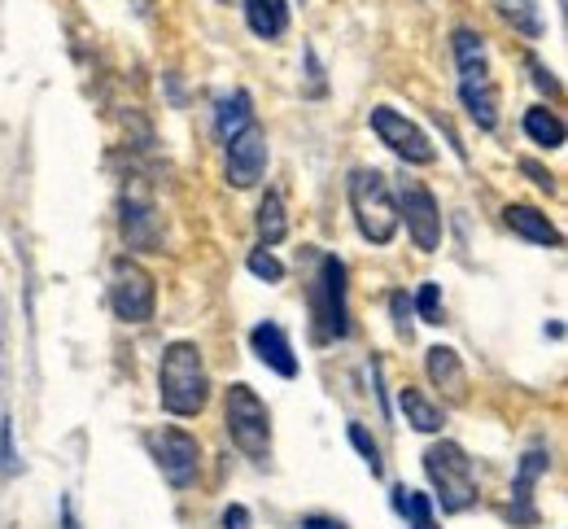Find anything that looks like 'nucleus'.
<instances>
[{"mask_svg": "<svg viewBox=\"0 0 568 529\" xmlns=\"http://www.w3.org/2000/svg\"><path fill=\"white\" fill-rule=\"evenodd\" d=\"M223 157H227V184L232 189H254L267 171V132L263 123H250L241 136H232L223 145Z\"/></svg>", "mask_w": 568, "mask_h": 529, "instance_id": "nucleus-10", "label": "nucleus"}, {"mask_svg": "<svg viewBox=\"0 0 568 529\" xmlns=\"http://www.w3.org/2000/svg\"><path fill=\"white\" fill-rule=\"evenodd\" d=\"M302 529H346L342 521H333V517H306Z\"/></svg>", "mask_w": 568, "mask_h": 529, "instance_id": "nucleus-33", "label": "nucleus"}, {"mask_svg": "<svg viewBox=\"0 0 568 529\" xmlns=\"http://www.w3.org/2000/svg\"><path fill=\"white\" fill-rule=\"evenodd\" d=\"M367 123H372V132L381 136V145L389 153H398L403 162H412V166H428L437 150H433V141L425 136V128H416L407 114H398L394 105H376L372 114H367Z\"/></svg>", "mask_w": 568, "mask_h": 529, "instance_id": "nucleus-9", "label": "nucleus"}, {"mask_svg": "<svg viewBox=\"0 0 568 529\" xmlns=\"http://www.w3.org/2000/svg\"><path fill=\"white\" fill-rule=\"evenodd\" d=\"M394 508L412 521V529H437V521H433V499L420 495V490L398 486V490H394Z\"/></svg>", "mask_w": 568, "mask_h": 529, "instance_id": "nucleus-23", "label": "nucleus"}, {"mask_svg": "<svg viewBox=\"0 0 568 529\" xmlns=\"http://www.w3.org/2000/svg\"><path fill=\"white\" fill-rule=\"evenodd\" d=\"M498 13L529 40L542 35V13H538V0H498Z\"/></svg>", "mask_w": 568, "mask_h": 529, "instance_id": "nucleus-22", "label": "nucleus"}, {"mask_svg": "<svg viewBox=\"0 0 568 529\" xmlns=\"http://www.w3.org/2000/svg\"><path fill=\"white\" fill-rule=\"evenodd\" d=\"M245 267H250L258 281H267V285H281L284 281V263L267 250V245H263V250H254V254L245 258Z\"/></svg>", "mask_w": 568, "mask_h": 529, "instance_id": "nucleus-24", "label": "nucleus"}, {"mask_svg": "<svg viewBox=\"0 0 568 529\" xmlns=\"http://www.w3.org/2000/svg\"><path fill=\"white\" fill-rule=\"evenodd\" d=\"M389 311H394V328H398V337L412 342V298H407V294H389Z\"/></svg>", "mask_w": 568, "mask_h": 529, "instance_id": "nucleus-28", "label": "nucleus"}, {"mask_svg": "<svg viewBox=\"0 0 568 529\" xmlns=\"http://www.w3.org/2000/svg\"><path fill=\"white\" fill-rule=\"evenodd\" d=\"M62 529H79V521H74V508H71V499H62Z\"/></svg>", "mask_w": 568, "mask_h": 529, "instance_id": "nucleus-34", "label": "nucleus"}, {"mask_svg": "<svg viewBox=\"0 0 568 529\" xmlns=\"http://www.w3.org/2000/svg\"><path fill=\"white\" fill-rule=\"evenodd\" d=\"M18 468L22 464H18V447H13V420L4 416L0 420V472L4 477H18Z\"/></svg>", "mask_w": 568, "mask_h": 529, "instance_id": "nucleus-27", "label": "nucleus"}, {"mask_svg": "<svg viewBox=\"0 0 568 529\" xmlns=\"http://www.w3.org/2000/svg\"><path fill=\"white\" fill-rule=\"evenodd\" d=\"M351 442H355V451L363 455V464L372 468V477H381V472H385V459H381V447H376V438H372L363 425H351Z\"/></svg>", "mask_w": 568, "mask_h": 529, "instance_id": "nucleus-25", "label": "nucleus"}, {"mask_svg": "<svg viewBox=\"0 0 568 529\" xmlns=\"http://www.w3.org/2000/svg\"><path fill=\"white\" fill-rule=\"evenodd\" d=\"M412 311H420L425 324H442V289H437L433 281H425L420 294H416V303H412Z\"/></svg>", "mask_w": 568, "mask_h": 529, "instance_id": "nucleus-26", "label": "nucleus"}, {"mask_svg": "<svg viewBox=\"0 0 568 529\" xmlns=\"http://www.w3.org/2000/svg\"><path fill=\"white\" fill-rule=\"evenodd\" d=\"M525 67H529V71H534V83H538V88H542V92H547V96H560V79L551 75V71H547V67H542V62H538V58H529V62H525Z\"/></svg>", "mask_w": 568, "mask_h": 529, "instance_id": "nucleus-29", "label": "nucleus"}, {"mask_svg": "<svg viewBox=\"0 0 568 529\" xmlns=\"http://www.w3.org/2000/svg\"><path fill=\"white\" fill-rule=\"evenodd\" d=\"M158 306V285L136 258H114L110 263V311L123 324H149Z\"/></svg>", "mask_w": 568, "mask_h": 529, "instance_id": "nucleus-7", "label": "nucleus"}, {"mask_svg": "<svg viewBox=\"0 0 568 529\" xmlns=\"http://www.w3.org/2000/svg\"><path fill=\"white\" fill-rule=\"evenodd\" d=\"M123 241L132 250H162V220H158L153 202L123 197Z\"/></svg>", "mask_w": 568, "mask_h": 529, "instance_id": "nucleus-14", "label": "nucleus"}, {"mask_svg": "<svg viewBox=\"0 0 568 529\" xmlns=\"http://www.w3.org/2000/svg\"><path fill=\"white\" fill-rule=\"evenodd\" d=\"M547 468H551V451L547 447H529L525 459H520V468H516V481H511V517L520 526H534V490L547 477Z\"/></svg>", "mask_w": 568, "mask_h": 529, "instance_id": "nucleus-12", "label": "nucleus"}, {"mask_svg": "<svg viewBox=\"0 0 568 529\" xmlns=\"http://www.w3.org/2000/svg\"><path fill=\"white\" fill-rule=\"evenodd\" d=\"M311 324H315V342H342V337H351L346 263L337 254H324L320 258V272L311 281Z\"/></svg>", "mask_w": 568, "mask_h": 529, "instance_id": "nucleus-6", "label": "nucleus"}, {"mask_svg": "<svg viewBox=\"0 0 568 529\" xmlns=\"http://www.w3.org/2000/svg\"><path fill=\"white\" fill-rule=\"evenodd\" d=\"M450 44H455V67H459V101H464L468 119H473L481 132H495L498 128V83H495V75H490L486 40H481L473 27H459Z\"/></svg>", "mask_w": 568, "mask_h": 529, "instance_id": "nucleus-2", "label": "nucleus"}, {"mask_svg": "<svg viewBox=\"0 0 568 529\" xmlns=\"http://www.w3.org/2000/svg\"><path fill=\"white\" fill-rule=\"evenodd\" d=\"M223 425H227V438L236 442V451H245V459H254V464L272 459V411H267V403L245 380H236L227 389Z\"/></svg>", "mask_w": 568, "mask_h": 529, "instance_id": "nucleus-3", "label": "nucleus"}, {"mask_svg": "<svg viewBox=\"0 0 568 529\" xmlns=\"http://www.w3.org/2000/svg\"><path fill=\"white\" fill-rule=\"evenodd\" d=\"M144 447H149L153 464L162 468V477L175 490H189L197 481V472H202V447H197L193 434H184V429H153L144 438Z\"/></svg>", "mask_w": 568, "mask_h": 529, "instance_id": "nucleus-8", "label": "nucleus"}, {"mask_svg": "<svg viewBox=\"0 0 568 529\" xmlns=\"http://www.w3.org/2000/svg\"><path fill=\"white\" fill-rule=\"evenodd\" d=\"M398 407H403V416H407V425L416 429V434H442V425H446V416H442V407H433L420 389H398Z\"/></svg>", "mask_w": 568, "mask_h": 529, "instance_id": "nucleus-19", "label": "nucleus"}, {"mask_svg": "<svg viewBox=\"0 0 568 529\" xmlns=\"http://www.w3.org/2000/svg\"><path fill=\"white\" fill-rule=\"evenodd\" d=\"M306 75H311V96H324V71H320L315 49H306Z\"/></svg>", "mask_w": 568, "mask_h": 529, "instance_id": "nucleus-31", "label": "nucleus"}, {"mask_svg": "<svg viewBox=\"0 0 568 529\" xmlns=\"http://www.w3.org/2000/svg\"><path fill=\"white\" fill-rule=\"evenodd\" d=\"M425 472L442 512H468L477 503V468L459 442H433L425 451Z\"/></svg>", "mask_w": 568, "mask_h": 529, "instance_id": "nucleus-5", "label": "nucleus"}, {"mask_svg": "<svg viewBox=\"0 0 568 529\" xmlns=\"http://www.w3.org/2000/svg\"><path fill=\"white\" fill-rule=\"evenodd\" d=\"M245 22L263 40H281L288 31V0H245Z\"/></svg>", "mask_w": 568, "mask_h": 529, "instance_id": "nucleus-18", "label": "nucleus"}, {"mask_svg": "<svg viewBox=\"0 0 568 529\" xmlns=\"http://www.w3.org/2000/svg\"><path fill=\"white\" fill-rule=\"evenodd\" d=\"M520 171H525V175H529V180H534L538 189H547V193L556 189V175H551V171H542L538 162H529V157H525V162H520Z\"/></svg>", "mask_w": 568, "mask_h": 529, "instance_id": "nucleus-30", "label": "nucleus"}, {"mask_svg": "<svg viewBox=\"0 0 568 529\" xmlns=\"http://www.w3.org/2000/svg\"><path fill=\"white\" fill-rule=\"evenodd\" d=\"M258 236H263V245H281L284 236H288V215H284V197L272 189L263 202H258Z\"/></svg>", "mask_w": 568, "mask_h": 529, "instance_id": "nucleus-21", "label": "nucleus"}, {"mask_svg": "<svg viewBox=\"0 0 568 529\" xmlns=\"http://www.w3.org/2000/svg\"><path fill=\"white\" fill-rule=\"evenodd\" d=\"M250 123H258L254 119V101H250V92H223L219 96V105H214V128H219V141L227 145L232 136H241Z\"/></svg>", "mask_w": 568, "mask_h": 529, "instance_id": "nucleus-17", "label": "nucleus"}, {"mask_svg": "<svg viewBox=\"0 0 568 529\" xmlns=\"http://www.w3.org/2000/svg\"><path fill=\"white\" fill-rule=\"evenodd\" d=\"M503 220H507V227H511V232H520L529 245H551V250H556V245L565 241V236H560V227L551 224L542 211H534V206L511 202V206L503 211Z\"/></svg>", "mask_w": 568, "mask_h": 529, "instance_id": "nucleus-16", "label": "nucleus"}, {"mask_svg": "<svg viewBox=\"0 0 568 529\" xmlns=\"http://www.w3.org/2000/svg\"><path fill=\"white\" fill-rule=\"evenodd\" d=\"M223 529H250V512H245L241 503H232V508L223 512Z\"/></svg>", "mask_w": 568, "mask_h": 529, "instance_id": "nucleus-32", "label": "nucleus"}, {"mask_svg": "<svg viewBox=\"0 0 568 529\" xmlns=\"http://www.w3.org/2000/svg\"><path fill=\"white\" fill-rule=\"evenodd\" d=\"M398 220H407V232L416 241V250L433 254L442 245V206L425 184H403V211Z\"/></svg>", "mask_w": 568, "mask_h": 529, "instance_id": "nucleus-11", "label": "nucleus"}, {"mask_svg": "<svg viewBox=\"0 0 568 529\" xmlns=\"http://www.w3.org/2000/svg\"><path fill=\"white\" fill-rule=\"evenodd\" d=\"M425 373L437 389H446V398H450V403H464V394H468V377H464V364H459V355H455L450 346H433V350H428Z\"/></svg>", "mask_w": 568, "mask_h": 529, "instance_id": "nucleus-15", "label": "nucleus"}, {"mask_svg": "<svg viewBox=\"0 0 568 529\" xmlns=\"http://www.w3.org/2000/svg\"><path fill=\"white\" fill-rule=\"evenodd\" d=\"M351 211H355L358 236L372 241V245H389L398 236V206H394V193H389V180L372 166H358L351 175Z\"/></svg>", "mask_w": 568, "mask_h": 529, "instance_id": "nucleus-4", "label": "nucleus"}, {"mask_svg": "<svg viewBox=\"0 0 568 529\" xmlns=\"http://www.w3.org/2000/svg\"><path fill=\"white\" fill-rule=\"evenodd\" d=\"M525 136H529L534 145H542V150H565V123H560V114H551L547 105L525 110Z\"/></svg>", "mask_w": 568, "mask_h": 529, "instance_id": "nucleus-20", "label": "nucleus"}, {"mask_svg": "<svg viewBox=\"0 0 568 529\" xmlns=\"http://www.w3.org/2000/svg\"><path fill=\"white\" fill-rule=\"evenodd\" d=\"M250 346H254L258 364H267L276 377L284 380L297 377V355H293V342H288V333H284L281 324H258L250 333Z\"/></svg>", "mask_w": 568, "mask_h": 529, "instance_id": "nucleus-13", "label": "nucleus"}, {"mask_svg": "<svg viewBox=\"0 0 568 529\" xmlns=\"http://www.w3.org/2000/svg\"><path fill=\"white\" fill-rule=\"evenodd\" d=\"M158 403H162V411H171L180 420L206 411V403H211V373H206V359H202L197 342H171L162 350Z\"/></svg>", "mask_w": 568, "mask_h": 529, "instance_id": "nucleus-1", "label": "nucleus"}]
</instances>
